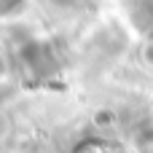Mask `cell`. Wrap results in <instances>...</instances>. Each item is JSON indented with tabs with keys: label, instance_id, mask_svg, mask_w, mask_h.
<instances>
[{
	"label": "cell",
	"instance_id": "1",
	"mask_svg": "<svg viewBox=\"0 0 153 153\" xmlns=\"http://www.w3.org/2000/svg\"><path fill=\"white\" fill-rule=\"evenodd\" d=\"M126 13L137 32L153 38V0H126Z\"/></svg>",
	"mask_w": 153,
	"mask_h": 153
},
{
	"label": "cell",
	"instance_id": "2",
	"mask_svg": "<svg viewBox=\"0 0 153 153\" xmlns=\"http://www.w3.org/2000/svg\"><path fill=\"white\" fill-rule=\"evenodd\" d=\"M140 54H143V62H145L148 67H153V38H148V40L143 43V51H140Z\"/></svg>",
	"mask_w": 153,
	"mask_h": 153
},
{
	"label": "cell",
	"instance_id": "3",
	"mask_svg": "<svg viewBox=\"0 0 153 153\" xmlns=\"http://www.w3.org/2000/svg\"><path fill=\"white\" fill-rule=\"evenodd\" d=\"M19 5H24V0H0V16H5V13L16 11Z\"/></svg>",
	"mask_w": 153,
	"mask_h": 153
},
{
	"label": "cell",
	"instance_id": "4",
	"mask_svg": "<svg viewBox=\"0 0 153 153\" xmlns=\"http://www.w3.org/2000/svg\"><path fill=\"white\" fill-rule=\"evenodd\" d=\"M54 5H73V3H78V0H51Z\"/></svg>",
	"mask_w": 153,
	"mask_h": 153
}]
</instances>
